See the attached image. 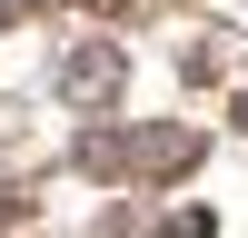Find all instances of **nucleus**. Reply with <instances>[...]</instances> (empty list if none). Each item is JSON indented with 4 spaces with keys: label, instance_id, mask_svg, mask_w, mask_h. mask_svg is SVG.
Instances as JSON below:
<instances>
[{
    "label": "nucleus",
    "instance_id": "obj_1",
    "mask_svg": "<svg viewBox=\"0 0 248 238\" xmlns=\"http://www.w3.org/2000/svg\"><path fill=\"white\" fill-rule=\"evenodd\" d=\"M238 109H248V99H238Z\"/></svg>",
    "mask_w": 248,
    "mask_h": 238
}]
</instances>
